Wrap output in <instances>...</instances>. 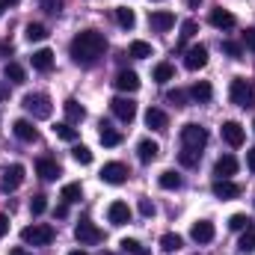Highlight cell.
<instances>
[{
	"label": "cell",
	"instance_id": "603a6c76",
	"mask_svg": "<svg viewBox=\"0 0 255 255\" xmlns=\"http://www.w3.org/2000/svg\"><path fill=\"white\" fill-rule=\"evenodd\" d=\"M157 151H160V148H157L154 139H139V145H136V154H139L142 163H151V160L157 157Z\"/></svg>",
	"mask_w": 255,
	"mask_h": 255
},
{
	"label": "cell",
	"instance_id": "277c9868",
	"mask_svg": "<svg viewBox=\"0 0 255 255\" xmlns=\"http://www.w3.org/2000/svg\"><path fill=\"white\" fill-rule=\"evenodd\" d=\"M21 241L24 244H33V247H48L54 241V229L45 226V223H33V226L21 229Z\"/></svg>",
	"mask_w": 255,
	"mask_h": 255
},
{
	"label": "cell",
	"instance_id": "836d02e7",
	"mask_svg": "<svg viewBox=\"0 0 255 255\" xmlns=\"http://www.w3.org/2000/svg\"><path fill=\"white\" fill-rule=\"evenodd\" d=\"M128 54L133 57V60H145V57H151V45L148 42H130V48H128Z\"/></svg>",
	"mask_w": 255,
	"mask_h": 255
},
{
	"label": "cell",
	"instance_id": "db71d44e",
	"mask_svg": "<svg viewBox=\"0 0 255 255\" xmlns=\"http://www.w3.org/2000/svg\"><path fill=\"white\" fill-rule=\"evenodd\" d=\"M9 255H33V253H27L24 247H15V250H9Z\"/></svg>",
	"mask_w": 255,
	"mask_h": 255
},
{
	"label": "cell",
	"instance_id": "52a82bcc",
	"mask_svg": "<svg viewBox=\"0 0 255 255\" xmlns=\"http://www.w3.org/2000/svg\"><path fill=\"white\" fill-rule=\"evenodd\" d=\"M128 166L125 163H119V160H113V163H104L101 166V181L104 184H125L128 181Z\"/></svg>",
	"mask_w": 255,
	"mask_h": 255
},
{
	"label": "cell",
	"instance_id": "680465c9",
	"mask_svg": "<svg viewBox=\"0 0 255 255\" xmlns=\"http://www.w3.org/2000/svg\"><path fill=\"white\" fill-rule=\"evenodd\" d=\"M253 128H255V122H253Z\"/></svg>",
	"mask_w": 255,
	"mask_h": 255
},
{
	"label": "cell",
	"instance_id": "4fadbf2b",
	"mask_svg": "<svg viewBox=\"0 0 255 255\" xmlns=\"http://www.w3.org/2000/svg\"><path fill=\"white\" fill-rule=\"evenodd\" d=\"M211 190H214L217 199L226 202V199H238V196H241V184H235V181H229V178H217Z\"/></svg>",
	"mask_w": 255,
	"mask_h": 255
},
{
	"label": "cell",
	"instance_id": "f6af8a7d",
	"mask_svg": "<svg viewBox=\"0 0 255 255\" xmlns=\"http://www.w3.org/2000/svg\"><path fill=\"white\" fill-rule=\"evenodd\" d=\"M223 51H226L232 60H241V45H238V42H223Z\"/></svg>",
	"mask_w": 255,
	"mask_h": 255
},
{
	"label": "cell",
	"instance_id": "f5cc1de1",
	"mask_svg": "<svg viewBox=\"0 0 255 255\" xmlns=\"http://www.w3.org/2000/svg\"><path fill=\"white\" fill-rule=\"evenodd\" d=\"M6 54H12V45H9V42H0V60H3Z\"/></svg>",
	"mask_w": 255,
	"mask_h": 255
},
{
	"label": "cell",
	"instance_id": "5b68a950",
	"mask_svg": "<svg viewBox=\"0 0 255 255\" xmlns=\"http://www.w3.org/2000/svg\"><path fill=\"white\" fill-rule=\"evenodd\" d=\"M181 142H184V148H193V151H202L205 145H208V130L202 125H184L181 128Z\"/></svg>",
	"mask_w": 255,
	"mask_h": 255
},
{
	"label": "cell",
	"instance_id": "4316f807",
	"mask_svg": "<svg viewBox=\"0 0 255 255\" xmlns=\"http://www.w3.org/2000/svg\"><path fill=\"white\" fill-rule=\"evenodd\" d=\"M3 74H6V80H9V83H18V86L27 80V71H24V68H21L18 63H6Z\"/></svg>",
	"mask_w": 255,
	"mask_h": 255
},
{
	"label": "cell",
	"instance_id": "11a10c76",
	"mask_svg": "<svg viewBox=\"0 0 255 255\" xmlns=\"http://www.w3.org/2000/svg\"><path fill=\"white\" fill-rule=\"evenodd\" d=\"M68 255H86V253L83 250H74V253H68Z\"/></svg>",
	"mask_w": 255,
	"mask_h": 255
},
{
	"label": "cell",
	"instance_id": "7c38bea8",
	"mask_svg": "<svg viewBox=\"0 0 255 255\" xmlns=\"http://www.w3.org/2000/svg\"><path fill=\"white\" fill-rule=\"evenodd\" d=\"M214 223L211 220H199V223H193V229H190V238L196 241V244H211L214 241Z\"/></svg>",
	"mask_w": 255,
	"mask_h": 255
},
{
	"label": "cell",
	"instance_id": "f35d334b",
	"mask_svg": "<svg viewBox=\"0 0 255 255\" xmlns=\"http://www.w3.org/2000/svg\"><path fill=\"white\" fill-rule=\"evenodd\" d=\"M196 30H199V24H196V21H184V24H181V39H178V48H181L184 42H190L193 36H196Z\"/></svg>",
	"mask_w": 255,
	"mask_h": 255
},
{
	"label": "cell",
	"instance_id": "9f6ffc18",
	"mask_svg": "<svg viewBox=\"0 0 255 255\" xmlns=\"http://www.w3.org/2000/svg\"><path fill=\"white\" fill-rule=\"evenodd\" d=\"M154 3H160V0H154Z\"/></svg>",
	"mask_w": 255,
	"mask_h": 255
},
{
	"label": "cell",
	"instance_id": "8992f818",
	"mask_svg": "<svg viewBox=\"0 0 255 255\" xmlns=\"http://www.w3.org/2000/svg\"><path fill=\"white\" fill-rule=\"evenodd\" d=\"M74 238L80 241V247H95V244L104 241V232H101L98 226H92L89 220H83V223L74 226Z\"/></svg>",
	"mask_w": 255,
	"mask_h": 255
},
{
	"label": "cell",
	"instance_id": "60d3db41",
	"mask_svg": "<svg viewBox=\"0 0 255 255\" xmlns=\"http://www.w3.org/2000/svg\"><path fill=\"white\" fill-rule=\"evenodd\" d=\"M30 211H33V217L45 214V211H48V199H45V196H33V199H30Z\"/></svg>",
	"mask_w": 255,
	"mask_h": 255
},
{
	"label": "cell",
	"instance_id": "83f0119b",
	"mask_svg": "<svg viewBox=\"0 0 255 255\" xmlns=\"http://www.w3.org/2000/svg\"><path fill=\"white\" fill-rule=\"evenodd\" d=\"M116 24H119V27H125V30H133V24H136V15H133V9L119 6V9H116Z\"/></svg>",
	"mask_w": 255,
	"mask_h": 255
},
{
	"label": "cell",
	"instance_id": "bcb514c9",
	"mask_svg": "<svg viewBox=\"0 0 255 255\" xmlns=\"http://www.w3.org/2000/svg\"><path fill=\"white\" fill-rule=\"evenodd\" d=\"M154 211H157V208H154L151 199H139V214H142V217H154Z\"/></svg>",
	"mask_w": 255,
	"mask_h": 255
},
{
	"label": "cell",
	"instance_id": "ac0fdd59",
	"mask_svg": "<svg viewBox=\"0 0 255 255\" xmlns=\"http://www.w3.org/2000/svg\"><path fill=\"white\" fill-rule=\"evenodd\" d=\"M235 172H238V160H235L232 154H223V157L214 163V175H217V178H232Z\"/></svg>",
	"mask_w": 255,
	"mask_h": 255
},
{
	"label": "cell",
	"instance_id": "74e56055",
	"mask_svg": "<svg viewBox=\"0 0 255 255\" xmlns=\"http://www.w3.org/2000/svg\"><path fill=\"white\" fill-rule=\"evenodd\" d=\"M71 157H74L77 163H83V166L92 163V151H89L86 145H74V148H71Z\"/></svg>",
	"mask_w": 255,
	"mask_h": 255
},
{
	"label": "cell",
	"instance_id": "ffe728a7",
	"mask_svg": "<svg viewBox=\"0 0 255 255\" xmlns=\"http://www.w3.org/2000/svg\"><path fill=\"white\" fill-rule=\"evenodd\" d=\"M12 130H15V136L24 139V142H33V139L39 136V130L33 128V122H27V119H15V122H12Z\"/></svg>",
	"mask_w": 255,
	"mask_h": 255
},
{
	"label": "cell",
	"instance_id": "6da1fadb",
	"mask_svg": "<svg viewBox=\"0 0 255 255\" xmlns=\"http://www.w3.org/2000/svg\"><path fill=\"white\" fill-rule=\"evenodd\" d=\"M104 51H107V39L98 30H83L68 45V54H71V60L77 65H95L104 57Z\"/></svg>",
	"mask_w": 255,
	"mask_h": 255
},
{
	"label": "cell",
	"instance_id": "4dcf8cb0",
	"mask_svg": "<svg viewBox=\"0 0 255 255\" xmlns=\"http://www.w3.org/2000/svg\"><path fill=\"white\" fill-rule=\"evenodd\" d=\"M157 184H160L163 190H178V187H181V175H175V172L166 169V172L157 175Z\"/></svg>",
	"mask_w": 255,
	"mask_h": 255
},
{
	"label": "cell",
	"instance_id": "484cf974",
	"mask_svg": "<svg viewBox=\"0 0 255 255\" xmlns=\"http://www.w3.org/2000/svg\"><path fill=\"white\" fill-rule=\"evenodd\" d=\"M211 95H214V89H211V83H205V80H199V83L190 89V98L196 101V104H208Z\"/></svg>",
	"mask_w": 255,
	"mask_h": 255
},
{
	"label": "cell",
	"instance_id": "d590c367",
	"mask_svg": "<svg viewBox=\"0 0 255 255\" xmlns=\"http://www.w3.org/2000/svg\"><path fill=\"white\" fill-rule=\"evenodd\" d=\"M54 133H57L60 139H65V142H74V139H77V130L68 125V122H57V125H54Z\"/></svg>",
	"mask_w": 255,
	"mask_h": 255
},
{
	"label": "cell",
	"instance_id": "ab89813d",
	"mask_svg": "<svg viewBox=\"0 0 255 255\" xmlns=\"http://www.w3.org/2000/svg\"><path fill=\"white\" fill-rule=\"evenodd\" d=\"M166 98H169V104H175V107H184V104H187V98H190V92H184V89H172Z\"/></svg>",
	"mask_w": 255,
	"mask_h": 255
},
{
	"label": "cell",
	"instance_id": "d4e9b609",
	"mask_svg": "<svg viewBox=\"0 0 255 255\" xmlns=\"http://www.w3.org/2000/svg\"><path fill=\"white\" fill-rule=\"evenodd\" d=\"M63 110H65V119H68V125H74V122H83V116H86V110L74 101V98H68L63 104Z\"/></svg>",
	"mask_w": 255,
	"mask_h": 255
},
{
	"label": "cell",
	"instance_id": "6f0895ef",
	"mask_svg": "<svg viewBox=\"0 0 255 255\" xmlns=\"http://www.w3.org/2000/svg\"><path fill=\"white\" fill-rule=\"evenodd\" d=\"M0 95H3V89H0Z\"/></svg>",
	"mask_w": 255,
	"mask_h": 255
},
{
	"label": "cell",
	"instance_id": "816d5d0a",
	"mask_svg": "<svg viewBox=\"0 0 255 255\" xmlns=\"http://www.w3.org/2000/svg\"><path fill=\"white\" fill-rule=\"evenodd\" d=\"M247 166H250V172H255V148L247 151Z\"/></svg>",
	"mask_w": 255,
	"mask_h": 255
},
{
	"label": "cell",
	"instance_id": "5bb4252c",
	"mask_svg": "<svg viewBox=\"0 0 255 255\" xmlns=\"http://www.w3.org/2000/svg\"><path fill=\"white\" fill-rule=\"evenodd\" d=\"M148 24H151V30L166 33V30L175 24V15H172V12H166V9H157V12H151V15H148Z\"/></svg>",
	"mask_w": 255,
	"mask_h": 255
},
{
	"label": "cell",
	"instance_id": "1f68e13d",
	"mask_svg": "<svg viewBox=\"0 0 255 255\" xmlns=\"http://www.w3.org/2000/svg\"><path fill=\"white\" fill-rule=\"evenodd\" d=\"M181 235H175V232H166L163 238H160V250L163 253H175V250H181Z\"/></svg>",
	"mask_w": 255,
	"mask_h": 255
},
{
	"label": "cell",
	"instance_id": "ee69618b",
	"mask_svg": "<svg viewBox=\"0 0 255 255\" xmlns=\"http://www.w3.org/2000/svg\"><path fill=\"white\" fill-rule=\"evenodd\" d=\"M39 6H42L45 12H51V15H60L65 3H63V0H39Z\"/></svg>",
	"mask_w": 255,
	"mask_h": 255
},
{
	"label": "cell",
	"instance_id": "8fae6325",
	"mask_svg": "<svg viewBox=\"0 0 255 255\" xmlns=\"http://www.w3.org/2000/svg\"><path fill=\"white\" fill-rule=\"evenodd\" d=\"M223 139L232 145V148H238V145H244V139H247V130L241 122H226L223 125Z\"/></svg>",
	"mask_w": 255,
	"mask_h": 255
},
{
	"label": "cell",
	"instance_id": "c3c4849f",
	"mask_svg": "<svg viewBox=\"0 0 255 255\" xmlns=\"http://www.w3.org/2000/svg\"><path fill=\"white\" fill-rule=\"evenodd\" d=\"M244 42H247L250 51H255V30H247V33H244Z\"/></svg>",
	"mask_w": 255,
	"mask_h": 255
},
{
	"label": "cell",
	"instance_id": "3957f363",
	"mask_svg": "<svg viewBox=\"0 0 255 255\" xmlns=\"http://www.w3.org/2000/svg\"><path fill=\"white\" fill-rule=\"evenodd\" d=\"M229 98H232V104H238V107H255L253 83H247L244 77H235L232 86H229Z\"/></svg>",
	"mask_w": 255,
	"mask_h": 255
},
{
	"label": "cell",
	"instance_id": "44dd1931",
	"mask_svg": "<svg viewBox=\"0 0 255 255\" xmlns=\"http://www.w3.org/2000/svg\"><path fill=\"white\" fill-rule=\"evenodd\" d=\"M145 125L151 128V130H166L169 119H166V113H163V110H157V107H148V110H145Z\"/></svg>",
	"mask_w": 255,
	"mask_h": 255
},
{
	"label": "cell",
	"instance_id": "b9f144b4",
	"mask_svg": "<svg viewBox=\"0 0 255 255\" xmlns=\"http://www.w3.org/2000/svg\"><path fill=\"white\" fill-rule=\"evenodd\" d=\"M247 226H250V217H247V214H235V217L229 220V229H235V232H244Z\"/></svg>",
	"mask_w": 255,
	"mask_h": 255
},
{
	"label": "cell",
	"instance_id": "8d00e7d4",
	"mask_svg": "<svg viewBox=\"0 0 255 255\" xmlns=\"http://www.w3.org/2000/svg\"><path fill=\"white\" fill-rule=\"evenodd\" d=\"M119 247H122V253H128V255H148V250H142V244L133 241V238H125Z\"/></svg>",
	"mask_w": 255,
	"mask_h": 255
},
{
	"label": "cell",
	"instance_id": "9a60e30c",
	"mask_svg": "<svg viewBox=\"0 0 255 255\" xmlns=\"http://www.w3.org/2000/svg\"><path fill=\"white\" fill-rule=\"evenodd\" d=\"M107 220H110L113 226L130 223V208H128V202H113V205L107 208Z\"/></svg>",
	"mask_w": 255,
	"mask_h": 255
},
{
	"label": "cell",
	"instance_id": "cb8c5ba5",
	"mask_svg": "<svg viewBox=\"0 0 255 255\" xmlns=\"http://www.w3.org/2000/svg\"><path fill=\"white\" fill-rule=\"evenodd\" d=\"M98 139L107 145V148H113V145H119L122 142V133L116 130V128H110L107 122H101V130H98Z\"/></svg>",
	"mask_w": 255,
	"mask_h": 255
},
{
	"label": "cell",
	"instance_id": "f1b7e54d",
	"mask_svg": "<svg viewBox=\"0 0 255 255\" xmlns=\"http://www.w3.org/2000/svg\"><path fill=\"white\" fill-rule=\"evenodd\" d=\"M241 253L244 255H250V253H255V226H247L244 229V235H241Z\"/></svg>",
	"mask_w": 255,
	"mask_h": 255
},
{
	"label": "cell",
	"instance_id": "7402d4cb",
	"mask_svg": "<svg viewBox=\"0 0 255 255\" xmlns=\"http://www.w3.org/2000/svg\"><path fill=\"white\" fill-rule=\"evenodd\" d=\"M30 63H33L36 71H51V68H54V51L42 48V51H36V54L30 57Z\"/></svg>",
	"mask_w": 255,
	"mask_h": 255
},
{
	"label": "cell",
	"instance_id": "d6a6232c",
	"mask_svg": "<svg viewBox=\"0 0 255 255\" xmlns=\"http://www.w3.org/2000/svg\"><path fill=\"white\" fill-rule=\"evenodd\" d=\"M80 199H83V187H80L77 181H71V184H65L63 187V202L74 205V202H80Z\"/></svg>",
	"mask_w": 255,
	"mask_h": 255
},
{
	"label": "cell",
	"instance_id": "f907efd6",
	"mask_svg": "<svg viewBox=\"0 0 255 255\" xmlns=\"http://www.w3.org/2000/svg\"><path fill=\"white\" fill-rule=\"evenodd\" d=\"M6 232H9V217H6V214H0V238H3Z\"/></svg>",
	"mask_w": 255,
	"mask_h": 255
},
{
	"label": "cell",
	"instance_id": "9c48e42d",
	"mask_svg": "<svg viewBox=\"0 0 255 255\" xmlns=\"http://www.w3.org/2000/svg\"><path fill=\"white\" fill-rule=\"evenodd\" d=\"M110 110H113V116L122 119V122H133V116H136V104H133L130 98H113V101H110Z\"/></svg>",
	"mask_w": 255,
	"mask_h": 255
},
{
	"label": "cell",
	"instance_id": "7bdbcfd3",
	"mask_svg": "<svg viewBox=\"0 0 255 255\" xmlns=\"http://www.w3.org/2000/svg\"><path fill=\"white\" fill-rule=\"evenodd\" d=\"M199 154H202V151H193V148H184V151L178 154V160H181L184 166H196V163H199Z\"/></svg>",
	"mask_w": 255,
	"mask_h": 255
},
{
	"label": "cell",
	"instance_id": "d6986e66",
	"mask_svg": "<svg viewBox=\"0 0 255 255\" xmlns=\"http://www.w3.org/2000/svg\"><path fill=\"white\" fill-rule=\"evenodd\" d=\"M36 172H39L45 181H57L60 166H57V160H51V157H39V160H36Z\"/></svg>",
	"mask_w": 255,
	"mask_h": 255
},
{
	"label": "cell",
	"instance_id": "f546056e",
	"mask_svg": "<svg viewBox=\"0 0 255 255\" xmlns=\"http://www.w3.org/2000/svg\"><path fill=\"white\" fill-rule=\"evenodd\" d=\"M24 36H27V42H45L48 39V27L45 24H27Z\"/></svg>",
	"mask_w": 255,
	"mask_h": 255
},
{
	"label": "cell",
	"instance_id": "e0dca14e",
	"mask_svg": "<svg viewBox=\"0 0 255 255\" xmlns=\"http://www.w3.org/2000/svg\"><path fill=\"white\" fill-rule=\"evenodd\" d=\"M208 18H211V24H214L217 30H232V27L238 24V21H235V15H232L229 9H211V15H208Z\"/></svg>",
	"mask_w": 255,
	"mask_h": 255
},
{
	"label": "cell",
	"instance_id": "7dc6e473",
	"mask_svg": "<svg viewBox=\"0 0 255 255\" xmlns=\"http://www.w3.org/2000/svg\"><path fill=\"white\" fill-rule=\"evenodd\" d=\"M54 217H57V220H65V217H68V202H63V205L54 208Z\"/></svg>",
	"mask_w": 255,
	"mask_h": 255
},
{
	"label": "cell",
	"instance_id": "ba28073f",
	"mask_svg": "<svg viewBox=\"0 0 255 255\" xmlns=\"http://www.w3.org/2000/svg\"><path fill=\"white\" fill-rule=\"evenodd\" d=\"M24 172H27V169H24L21 163H12V166H6V169H3V181H0V187H3L6 193L18 190V187L24 184Z\"/></svg>",
	"mask_w": 255,
	"mask_h": 255
},
{
	"label": "cell",
	"instance_id": "7a4b0ae2",
	"mask_svg": "<svg viewBox=\"0 0 255 255\" xmlns=\"http://www.w3.org/2000/svg\"><path fill=\"white\" fill-rule=\"evenodd\" d=\"M21 104L33 119H51V113H54V104H51V98L45 92H30V95H24Z\"/></svg>",
	"mask_w": 255,
	"mask_h": 255
},
{
	"label": "cell",
	"instance_id": "e575fe53",
	"mask_svg": "<svg viewBox=\"0 0 255 255\" xmlns=\"http://www.w3.org/2000/svg\"><path fill=\"white\" fill-rule=\"evenodd\" d=\"M172 77H175V68H172L169 63H157L154 65V80H157V83H169Z\"/></svg>",
	"mask_w": 255,
	"mask_h": 255
},
{
	"label": "cell",
	"instance_id": "681fc988",
	"mask_svg": "<svg viewBox=\"0 0 255 255\" xmlns=\"http://www.w3.org/2000/svg\"><path fill=\"white\" fill-rule=\"evenodd\" d=\"M12 6H18V0H0V18H3V12L12 9Z\"/></svg>",
	"mask_w": 255,
	"mask_h": 255
},
{
	"label": "cell",
	"instance_id": "30bf717a",
	"mask_svg": "<svg viewBox=\"0 0 255 255\" xmlns=\"http://www.w3.org/2000/svg\"><path fill=\"white\" fill-rule=\"evenodd\" d=\"M184 65H187L190 71L205 68V65H208V48H205V45H193V48H187V54H184Z\"/></svg>",
	"mask_w": 255,
	"mask_h": 255
},
{
	"label": "cell",
	"instance_id": "2e32d148",
	"mask_svg": "<svg viewBox=\"0 0 255 255\" xmlns=\"http://www.w3.org/2000/svg\"><path fill=\"white\" fill-rule=\"evenodd\" d=\"M113 86L119 92H136L139 89V77H136V71H119L116 80H113Z\"/></svg>",
	"mask_w": 255,
	"mask_h": 255
}]
</instances>
